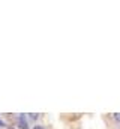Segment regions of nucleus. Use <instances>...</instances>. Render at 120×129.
Listing matches in <instances>:
<instances>
[{
	"label": "nucleus",
	"instance_id": "obj_1",
	"mask_svg": "<svg viewBox=\"0 0 120 129\" xmlns=\"http://www.w3.org/2000/svg\"><path fill=\"white\" fill-rule=\"evenodd\" d=\"M18 123H20V128L21 129H29V126H27V120H26L24 114H21V116L18 117Z\"/></svg>",
	"mask_w": 120,
	"mask_h": 129
},
{
	"label": "nucleus",
	"instance_id": "obj_2",
	"mask_svg": "<svg viewBox=\"0 0 120 129\" xmlns=\"http://www.w3.org/2000/svg\"><path fill=\"white\" fill-rule=\"evenodd\" d=\"M114 120H116V122H120V113H116V114H114Z\"/></svg>",
	"mask_w": 120,
	"mask_h": 129
},
{
	"label": "nucleus",
	"instance_id": "obj_3",
	"mask_svg": "<svg viewBox=\"0 0 120 129\" xmlns=\"http://www.w3.org/2000/svg\"><path fill=\"white\" fill-rule=\"evenodd\" d=\"M30 117H32V119H35V120H36V119H38V114H35V113H32V114H30Z\"/></svg>",
	"mask_w": 120,
	"mask_h": 129
},
{
	"label": "nucleus",
	"instance_id": "obj_4",
	"mask_svg": "<svg viewBox=\"0 0 120 129\" xmlns=\"http://www.w3.org/2000/svg\"><path fill=\"white\" fill-rule=\"evenodd\" d=\"M3 126H5V123H3V122L0 120V128H3Z\"/></svg>",
	"mask_w": 120,
	"mask_h": 129
},
{
	"label": "nucleus",
	"instance_id": "obj_5",
	"mask_svg": "<svg viewBox=\"0 0 120 129\" xmlns=\"http://www.w3.org/2000/svg\"><path fill=\"white\" fill-rule=\"evenodd\" d=\"M33 129H44V128H42V126H35Z\"/></svg>",
	"mask_w": 120,
	"mask_h": 129
},
{
	"label": "nucleus",
	"instance_id": "obj_6",
	"mask_svg": "<svg viewBox=\"0 0 120 129\" xmlns=\"http://www.w3.org/2000/svg\"><path fill=\"white\" fill-rule=\"evenodd\" d=\"M9 129H14V128H9Z\"/></svg>",
	"mask_w": 120,
	"mask_h": 129
}]
</instances>
